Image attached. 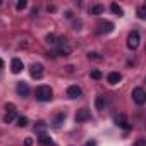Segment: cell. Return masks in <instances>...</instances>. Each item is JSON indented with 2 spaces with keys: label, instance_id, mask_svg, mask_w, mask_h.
I'll return each instance as SVG.
<instances>
[{
  "label": "cell",
  "instance_id": "1",
  "mask_svg": "<svg viewBox=\"0 0 146 146\" xmlns=\"http://www.w3.org/2000/svg\"><path fill=\"white\" fill-rule=\"evenodd\" d=\"M35 95H36V100H40V102H50L53 91H52L50 86H45V84H43V86H38V88H36Z\"/></svg>",
  "mask_w": 146,
  "mask_h": 146
},
{
  "label": "cell",
  "instance_id": "2",
  "mask_svg": "<svg viewBox=\"0 0 146 146\" xmlns=\"http://www.w3.org/2000/svg\"><path fill=\"white\" fill-rule=\"evenodd\" d=\"M132 100H134L136 105H143L146 102V93H144V90L141 86H137V88L132 90Z\"/></svg>",
  "mask_w": 146,
  "mask_h": 146
},
{
  "label": "cell",
  "instance_id": "3",
  "mask_svg": "<svg viewBox=\"0 0 146 146\" xmlns=\"http://www.w3.org/2000/svg\"><path fill=\"white\" fill-rule=\"evenodd\" d=\"M55 43L58 45V48H57V53H58V55H64V57L70 55V46L67 45L65 38H58V41H55Z\"/></svg>",
  "mask_w": 146,
  "mask_h": 146
},
{
  "label": "cell",
  "instance_id": "4",
  "mask_svg": "<svg viewBox=\"0 0 146 146\" xmlns=\"http://www.w3.org/2000/svg\"><path fill=\"white\" fill-rule=\"evenodd\" d=\"M29 74L33 79H41L43 78V65L41 64H33L29 67Z\"/></svg>",
  "mask_w": 146,
  "mask_h": 146
},
{
  "label": "cell",
  "instance_id": "5",
  "mask_svg": "<svg viewBox=\"0 0 146 146\" xmlns=\"http://www.w3.org/2000/svg\"><path fill=\"white\" fill-rule=\"evenodd\" d=\"M127 46L131 50H136L139 46V33L137 31H132L129 36H127Z\"/></svg>",
  "mask_w": 146,
  "mask_h": 146
},
{
  "label": "cell",
  "instance_id": "6",
  "mask_svg": "<svg viewBox=\"0 0 146 146\" xmlns=\"http://www.w3.org/2000/svg\"><path fill=\"white\" fill-rule=\"evenodd\" d=\"M90 119H91V112H90L88 108L78 110V113H76V122H86V120H90Z\"/></svg>",
  "mask_w": 146,
  "mask_h": 146
},
{
  "label": "cell",
  "instance_id": "7",
  "mask_svg": "<svg viewBox=\"0 0 146 146\" xmlns=\"http://www.w3.org/2000/svg\"><path fill=\"white\" fill-rule=\"evenodd\" d=\"M96 28H98V29H96L98 35H103V33H110V31H113V24L108 23V21H105V23H98Z\"/></svg>",
  "mask_w": 146,
  "mask_h": 146
},
{
  "label": "cell",
  "instance_id": "8",
  "mask_svg": "<svg viewBox=\"0 0 146 146\" xmlns=\"http://www.w3.org/2000/svg\"><path fill=\"white\" fill-rule=\"evenodd\" d=\"M23 69H24V64H23L21 58H12L11 60V70L14 72V74H19Z\"/></svg>",
  "mask_w": 146,
  "mask_h": 146
},
{
  "label": "cell",
  "instance_id": "9",
  "mask_svg": "<svg viewBox=\"0 0 146 146\" xmlns=\"http://www.w3.org/2000/svg\"><path fill=\"white\" fill-rule=\"evenodd\" d=\"M81 93H83V91H81V88H79L78 84H72V86L67 88V96H69V98H79Z\"/></svg>",
  "mask_w": 146,
  "mask_h": 146
},
{
  "label": "cell",
  "instance_id": "10",
  "mask_svg": "<svg viewBox=\"0 0 146 146\" xmlns=\"http://www.w3.org/2000/svg\"><path fill=\"white\" fill-rule=\"evenodd\" d=\"M115 124L119 125V127H122V129H125V131H129L131 129V124L125 120V117L122 115V113H119V115H115Z\"/></svg>",
  "mask_w": 146,
  "mask_h": 146
},
{
  "label": "cell",
  "instance_id": "11",
  "mask_svg": "<svg viewBox=\"0 0 146 146\" xmlns=\"http://www.w3.org/2000/svg\"><path fill=\"white\" fill-rule=\"evenodd\" d=\"M120 79H122V76H120V72H110V74L107 76V81L113 86V84H119L120 83Z\"/></svg>",
  "mask_w": 146,
  "mask_h": 146
},
{
  "label": "cell",
  "instance_id": "12",
  "mask_svg": "<svg viewBox=\"0 0 146 146\" xmlns=\"http://www.w3.org/2000/svg\"><path fill=\"white\" fill-rule=\"evenodd\" d=\"M17 93H19V96H28L29 95V86L23 81L17 83Z\"/></svg>",
  "mask_w": 146,
  "mask_h": 146
},
{
  "label": "cell",
  "instance_id": "13",
  "mask_svg": "<svg viewBox=\"0 0 146 146\" xmlns=\"http://www.w3.org/2000/svg\"><path fill=\"white\" fill-rule=\"evenodd\" d=\"M95 107H96V110H105V96L98 95L95 98Z\"/></svg>",
  "mask_w": 146,
  "mask_h": 146
},
{
  "label": "cell",
  "instance_id": "14",
  "mask_svg": "<svg viewBox=\"0 0 146 146\" xmlns=\"http://www.w3.org/2000/svg\"><path fill=\"white\" fill-rule=\"evenodd\" d=\"M38 141H40V144H43V146H48V144H52V137H50L48 134H45V132H41V134H40Z\"/></svg>",
  "mask_w": 146,
  "mask_h": 146
},
{
  "label": "cell",
  "instance_id": "15",
  "mask_svg": "<svg viewBox=\"0 0 146 146\" xmlns=\"http://www.w3.org/2000/svg\"><path fill=\"white\" fill-rule=\"evenodd\" d=\"M103 11H105V7H103L102 4H96V5H93V7L90 9V12H91L93 16H100V14H103Z\"/></svg>",
  "mask_w": 146,
  "mask_h": 146
},
{
  "label": "cell",
  "instance_id": "16",
  "mask_svg": "<svg viewBox=\"0 0 146 146\" xmlns=\"http://www.w3.org/2000/svg\"><path fill=\"white\" fill-rule=\"evenodd\" d=\"M110 9H112V12H113L115 16H119V17H120V16H124V11H122V7H120L119 4H115V2H113V4L110 5Z\"/></svg>",
  "mask_w": 146,
  "mask_h": 146
},
{
  "label": "cell",
  "instance_id": "17",
  "mask_svg": "<svg viewBox=\"0 0 146 146\" xmlns=\"http://www.w3.org/2000/svg\"><path fill=\"white\" fill-rule=\"evenodd\" d=\"M64 120H65V113H64V112H60V113L55 117V122H53V125H55V127H60V124H62Z\"/></svg>",
  "mask_w": 146,
  "mask_h": 146
},
{
  "label": "cell",
  "instance_id": "18",
  "mask_svg": "<svg viewBox=\"0 0 146 146\" xmlns=\"http://www.w3.org/2000/svg\"><path fill=\"white\" fill-rule=\"evenodd\" d=\"M14 117H16V112H7V113H5V117H4V122H5V124H9V122H12V120H14Z\"/></svg>",
  "mask_w": 146,
  "mask_h": 146
},
{
  "label": "cell",
  "instance_id": "19",
  "mask_svg": "<svg viewBox=\"0 0 146 146\" xmlns=\"http://www.w3.org/2000/svg\"><path fill=\"white\" fill-rule=\"evenodd\" d=\"M137 17H139V19H144V17H146V5H141V7L137 9Z\"/></svg>",
  "mask_w": 146,
  "mask_h": 146
},
{
  "label": "cell",
  "instance_id": "20",
  "mask_svg": "<svg viewBox=\"0 0 146 146\" xmlns=\"http://www.w3.org/2000/svg\"><path fill=\"white\" fill-rule=\"evenodd\" d=\"M28 124H29L28 117H19V119H17V125H19V127H26Z\"/></svg>",
  "mask_w": 146,
  "mask_h": 146
},
{
  "label": "cell",
  "instance_id": "21",
  "mask_svg": "<svg viewBox=\"0 0 146 146\" xmlns=\"http://www.w3.org/2000/svg\"><path fill=\"white\" fill-rule=\"evenodd\" d=\"M102 76H103V74H102L98 69H93V70H91V78H93V79L98 81V79H102Z\"/></svg>",
  "mask_w": 146,
  "mask_h": 146
},
{
  "label": "cell",
  "instance_id": "22",
  "mask_svg": "<svg viewBox=\"0 0 146 146\" xmlns=\"http://www.w3.org/2000/svg\"><path fill=\"white\" fill-rule=\"evenodd\" d=\"M88 57H90L91 60H102V58H103V57H102L100 53H96V52H90V53H88Z\"/></svg>",
  "mask_w": 146,
  "mask_h": 146
},
{
  "label": "cell",
  "instance_id": "23",
  "mask_svg": "<svg viewBox=\"0 0 146 146\" xmlns=\"http://www.w3.org/2000/svg\"><path fill=\"white\" fill-rule=\"evenodd\" d=\"M16 7H17V11H23V9H26V7H28V2H26V0H19Z\"/></svg>",
  "mask_w": 146,
  "mask_h": 146
},
{
  "label": "cell",
  "instance_id": "24",
  "mask_svg": "<svg viewBox=\"0 0 146 146\" xmlns=\"http://www.w3.org/2000/svg\"><path fill=\"white\" fill-rule=\"evenodd\" d=\"M132 146H146V141H144V137H139V139H136V143H134Z\"/></svg>",
  "mask_w": 146,
  "mask_h": 146
},
{
  "label": "cell",
  "instance_id": "25",
  "mask_svg": "<svg viewBox=\"0 0 146 146\" xmlns=\"http://www.w3.org/2000/svg\"><path fill=\"white\" fill-rule=\"evenodd\" d=\"M45 129H46V124H45V122H38L36 131H38V132H41V131H45Z\"/></svg>",
  "mask_w": 146,
  "mask_h": 146
},
{
  "label": "cell",
  "instance_id": "26",
  "mask_svg": "<svg viewBox=\"0 0 146 146\" xmlns=\"http://www.w3.org/2000/svg\"><path fill=\"white\" fill-rule=\"evenodd\" d=\"M55 40H57V38H55V35H48V36H46V43H50V45H53V43H55Z\"/></svg>",
  "mask_w": 146,
  "mask_h": 146
},
{
  "label": "cell",
  "instance_id": "27",
  "mask_svg": "<svg viewBox=\"0 0 146 146\" xmlns=\"http://www.w3.org/2000/svg\"><path fill=\"white\" fill-rule=\"evenodd\" d=\"M5 108H7V112H16V105L14 103H7Z\"/></svg>",
  "mask_w": 146,
  "mask_h": 146
},
{
  "label": "cell",
  "instance_id": "28",
  "mask_svg": "<svg viewBox=\"0 0 146 146\" xmlns=\"http://www.w3.org/2000/svg\"><path fill=\"white\" fill-rule=\"evenodd\" d=\"M24 144H26V146H31V144H33V139H31V137H26Z\"/></svg>",
  "mask_w": 146,
  "mask_h": 146
},
{
  "label": "cell",
  "instance_id": "29",
  "mask_svg": "<svg viewBox=\"0 0 146 146\" xmlns=\"http://www.w3.org/2000/svg\"><path fill=\"white\" fill-rule=\"evenodd\" d=\"M84 146H96V141H93V139H91V141H88Z\"/></svg>",
  "mask_w": 146,
  "mask_h": 146
},
{
  "label": "cell",
  "instance_id": "30",
  "mask_svg": "<svg viewBox=\"0 0 146 146\" xmlns=\"http://www.w3.org/2000/svg\"><path fill=\"white\" fill-rule=\"evenodd\" d=\"M2 67H4V60H2V58H0V69H2Z\"/></svg>",
  "mask_w": 146,
  "mask_h": 146
},
{
  "label": "cell",
  "instance_id": "31",
  "mask_svg": "<svg viewBox=\"0 0 146 146\" xmlns=\"http://www.w3.org/2000/svg\"><path fill=\"white\" fill-rule=\"evenodd\" d=\"M0 5H2V2H0Z\"/></svg>",
  "mask_w": 146,
  "mask_h": 146
}]
</instances>
